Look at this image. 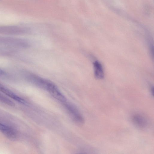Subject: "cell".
I'll return each instance as SVG.
<instances>
[{
    "label": "cell",
    "instance_id": "cell-1",
    "mask_svg": "<svg viewBox=\"0 0 154 154\" xmlns=\"http://www.w3.org/2000/svg\"><path fill=\"white\" fill-rule=\"evenodd\" d=\"M0 91L20 103L24 105L27 104L26 101L23 98L17 95L3 85L0 84Z\"/></svg>",
    "mask_w": 154,
    "mask_h": 154
},
{
    "label": "cell",
    "instance_id": "cell-2",
    "mask_svg": "<svg viewBox=\"0 0 154 154\" xmlns=\"http://www.w3.org/2000/svg\"><path fill=\"white\" fill-rule=\"evenodd\" d=\"M0 131L7 137L12 139H15L17 137L16 132L12 128L0 122Z\"/></svg>",
    "mask_w": 154,
    "mask_h": 154
},
{
    "label": "cell",
    "instance_id": "cell-3",
    "mask_svg": "<svg viewBox=\"0 0 154 154\" xmlns=\"http://www.w3.org/2000/svg\"><path fill=\"white\" fill-rule=\"evenodd\" d=\"M134 124L139 128H144L147 125V122L146 119L143 116L139 114H136L133 115L132 118Z\"/></svg>",
    "mask_w": 154,
    "mask_h": 154
},
{
    "label": "cell",
    "instance_id": "cell-4",
    "mask_svg": "<svg viewBox=\"0 0 154 154\" xmlns=\"http://www.w3.org/2000/svg\"><path fill=\"white\" fill-rule=\"evenodd\" d=\"M93 64L94 74L96 78L99 79L103 78L104 76V72L101 64L98 61H95Z\"/></svg>",
    "mask_w": 154,
    "mask_h": 154
},
{
    "label": "cell",
    "instance_id": "cell-5",
    "mask_svg": "<svg viewBox=\"0 0 154 154\" xmlns=\"http://www.w3.org/2000/svg\"><path fill=\"white\" fill-rule=\"evenodd\" d=\"M4 73V72L2 70L0 69V75H3Z\"/></svg>",
    "mask_w": 154,
    "mask_h": 154
},
{
    "label": "cell",
    "instance_id": "cell-6",
    "mask_svg": "<svg viewBox=\"0 0 154 154\" xmlns=\"http://www.w3.org/2000/svg\"><path fill=\"white\" fill-rule=\"evenodd\" d=\"M151 93H152V94L153 95V88H152L151 89Z\"/></svg>",
    "mask_w": 154,
    "mask_h": 154
}]
</instances>
